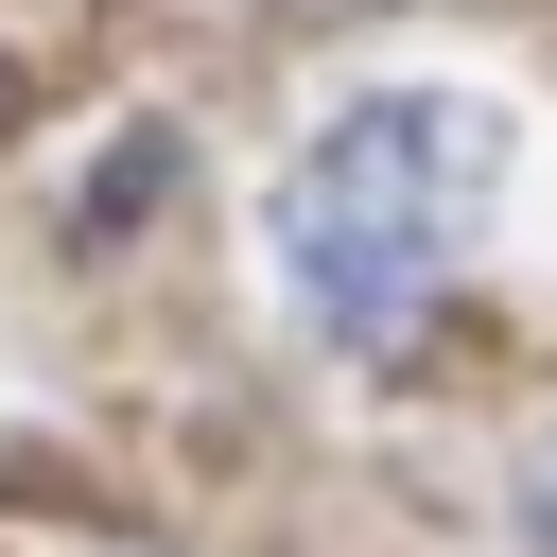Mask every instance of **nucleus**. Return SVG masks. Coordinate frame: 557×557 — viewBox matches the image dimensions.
Masks as SVG:
<instances>
[{
  "instance_id": "1",
  "label": "nucleus",
  "mask_w": 557,
  "mask_h": 557,
  "mask_svg": "<svg viewBox=\"0 0 557 557\" xmlns=\"http://www.w3.org/2000/svg\"><path fill=\"white\" fill-rule=\"evenodd\" d=\"M505 209V104L470 87H366L296 139V174L261 191V261H278V313L348 366L418 348L470 226Z\"/></svg>"
},
{
  "instance_id": "2",
  "label": "nucleus",
  "mask_w": 557,
  "mask_h": 557,
  "mask_svg": "<svg viewBox=\"0 0 557 557\" xmlns=\"http://www.w3.org/2000/svg\"><path fill=\"white\" fill-rule=\"evenodd\" d=\"M540 540H557V453H540Z\"/></svg>"
}]
</instances>
